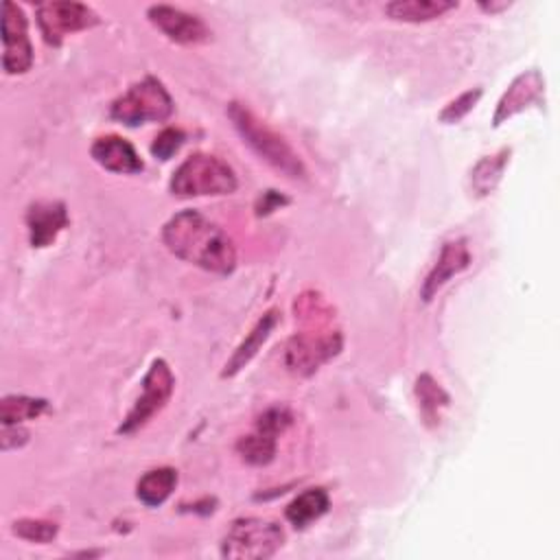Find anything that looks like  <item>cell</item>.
Wrapping results in <instances>:
<instances>
[{
  "label": "cell",
  "mask_w": 560,
  "mask_h": 560,
  "mask_svg": "<svg viewBox=\"0 0 560 560\" xmlns=\"http://www.w3.org/2000/svg\"><path fill=\"white\" fill-rule=\"evenodd\" d=\"M162 241L177 258L212 273H232L236 247L232 238L197 210L173 214L162 228Z\"/></svg>",
  "instance_id": "6da1fadb"
},
{
  "label": "cell",
  "mask_w": 560,
  "mask_h": 560,
  "mask_svg": "<svg viewBox=\"0 0 560 560\" xmlns=\"http://www.w3.org/2000/svg\"><path fill=\"white\" fill-rule=\"evenodd\" d=\"M228 116L243 138V142L269 166H273L278 173H282L289 179H304L306 168L300 155L289 147V142L278 136L271 127H267L252 109H247L243 103H230Z\"/></svg>",
  "instance_id": "7a4b0ae2"
},
{
  "label": "cell",
  "mask_w": 560,
  "mask_h": 560,
  "mask_svg": "<svg viewBox=\"0 0 560 560\" xmlns=\"http://www.w3.org/2000/svg\"><path fill=\"white\" fill-rule=\"evenodd\" d=\"M238 186V179L223 160L208 155V153H195L186 158L175 173L171 175L168 188L175 197H208V195H230Z\"/></svg>",
  "instance_id": "3957f363"
},
{
  "label": "cell",
  "mask_w": 560,
  "mask_h": 560,
  "mask_svg": "<svg viewBox=\"0 0 560 560\" xmlns=\"http://www.w3.org/2000/svg\"><path fill=\"white\" fill-rule=\"evenodd\" d=\"M173 107L175 103L164 83L155 77H144L112 103L109 114L114 120L136 127L149 120H166L173 114Z\"/></svg>",
  "instance_id": "277c9868"
},
{
  "label": "cell",
  "mask_w": 560,
  "mask_h": 560,
  "mask_svg": "<svg viewBox=\"0 0 560 560\" xmlns=\"http://www.w3.org/2000/svg\"><path fill=\"white\" fill-rule=\"evenodd\" d=\"M284 542V532L269 518H238L232 523L221 542V556L232 560L271 558Z\"/></svg>",
  "instance_id": "5b68a950"
},
{
  "label": "cell",
  "mask_w": 560,
  "mask_h": 560,
  "mask_svg": "<svg viewBox=\"0 0 560 560\" xmlns=\"http://www.w3.org/2000/svg\"><path fill=\"white\" fill-rule=\"evenodd\" d=\"M175 387V376L164 359H155L144 374L142 381V394L138 396L131 411L125 416L120 427L116 429L118 435H131L138 429H142L155 413L164 409Z\"/></svg>",
  "instance_id": "8992f818"
},
{
  "label": "cell",
  "mask_w": 560,
  "mask_h": 560,
  "mask_svg": "<svg viewBox=\"0 0 560 560\" xmlns=\"http://www.w3.org/2000/svg\"><path fill=\"white\" fill-rule=\"evenodd\" d=\"M39 31L50 46H59L68 33L85 31L98 24V15L83 2L50 0L35 7Z\"/></svg>",
  "instance_id": "52a82bcc"
},
{
  "label": "cell",
  "mask_w": 560,
  "mask_h": 560,
  "mask_svg": "<svg viewBox=\"0 0 560 560\" xmlns=\"http://www.w3.org/2000/svg\"><path fill=\"white\" fill-rule=\"evenodd\" d=\"M341 350V335L328 332H298L284 348V365L298 376H311L322 363Z\"/></svg>",
  "instance_id": "ba28073f"
},
{
  "label": "cell",
  "mask_w": 560,
  "mask_h": 560,
  "mask_svg": "<svg viewBox=\"0 0 560 560\" xmlns=\"http://www.w3.org/2000/svg\"><path fill=\"white\" fill-rule=\"evenodd\" d=\"M291 424V413L284 407H271L267 409L258 422L256 429L249 435H243L236 444L238 455L252 464V466H267L276 457L278 448V435Z\"/></svg>",
  "instance_id": "9c48e42d"
},
{
  "label": "cell",
  "mask_w": 560,
  "mask_h": 560,
  "mask_svg": "<svg viewBox=\"0 0 560 560\" xmlns=\"http://www.w3.org/2000/svg\"><path fill=\"white\" fill-rule=\"evenodd\" d=\"M2 68L7 74H24L33 66V46L24 11L7 0L2 4Z\"/></svg>",
  "instance_id": "30bf717a"
},
{
  "label": "cell",
  "mask_w": 560,
  "mask_h": 560,
  "mask_svg": "<svg viewBox=\"0 0 560 560\" xmlns=\"http://www.w3.org/2000/svg\"><path fill=\"white\" fill-rule=\"evenodd\" d=\"M149 22L160 28L171 42L192 46V44H203L210 39V28L208 24L192 13H186L184 9L171 7V4H153L147 9Z\"/></svg>",
  "instance_id": "8fae6325"
},
{
  "label": "cell",
  "mask_w": 560,
  "mask_h": 560,
  "mask_svg": "<svg viewBox=\"0 0 560 560\" xmlns=\"http://www.w3.org/2000/svg\"><path fill=\"white\" fill-rule=\"evenodd\" d=\"M542 92H545V81H542V74L538 70H527V72L518 74L510 83V88L503 92V96L499 98L497 112L492 116V125L499 127L501 122H505L508 118L527 109L529 105L540 103Z\"/></svg>",
  "instance_id": "7c38bea8"
},
{
  "label": "cell",
  "mask_w": 560,
  "mask_h": 560,
  "mask_svg": "<svg viewBox=\"0 0 560 560\" xmlns=\"http://www.w3.org/2000/svg\"><path fill=\"white\" fill-rule=\"evenodd\" d=\"M472 262V256L468 252V245L464 238H455V241H446L442 245V252L438 256V262L433 265V269L427 273L422 287H420V298L424 302H431L433 295L457 273H462L464 269H468Z\"/></svg>",
  "instance_id": "4fadbf2b"
},
{
  "label": "cell",
  "mask_w": 560,
  "mask_h": 560,
  "mask_svg": "<svg viewBox=\"0 0 560 560\" xmlns=\"http://www.w3.org/2000/svg\"><path fill=\"white\" fill-rule=\"evenodd\" d=\"M66 225H68V210L61 201L42 199L31 203L26 210L28 241L33 247L50 245Z\"/></svg>",
  "instance_id": "5bb4252c"
},
{
  "label": "cell",
  "mask_w": 560,
  "mask_h": 560,
  "mask_svg": "<svg viewBox=\"0 0 560 560\" xmlns=\"http://www.w3.org/2000/svg\"><path fill=\"white\" fill-rule=\"evenodd\" d=\"M96 164L112 173H140L144 168L138 151L120 136H101L90 149Z\"/></svg>",
  "instance_id": "9a60e30c"
},
{
  "label": "cell",
  "mask_w": 560,
  "mask_h": 560,
  "mask_svg": "<svg viewBox=\"0 0 560 560\" xmlns=\"http://www.w3.org/2000/svg\"><path fill=\"white\" fill-rule=\"evenodd\" d=\"M276 324H278V311L271 308V311H267V313L256 322V326L249 330V335L241 341V346H238V348L234 350V354L228 359L225 370L221 372V376L228 378V376L238 374V372L254 359V354L258 352V348L267 341V337L271 335V330H273Z\"/></svg>",
  "instance_id": "2e32d148"
},
{
  "label": "cell",
  "mask_w": 560,
  "mask_h": 560,
  "mask_svg": "<svg viewBox=\"0 0 560 560\" xmlns=\"http://www.w3.org/2000/svg\"><path fill=\"white\" fill-rule=\"evenodd\" d=\"M457 9L453 0H396L385 4V13L398 22H429Z\"/></svg>",
  "instance_id": "e0dca14e"
},
{
  "label": "cell",
  "mask_w": 560,
  "mask_h": 560,
  "mask_svg": "<svg viewBox=\"0 0 560 560\" xmlns=\"http://www.w3.org/2000/svg\"><path fill=\"white\" fill-rule=\"evenodd\" d=\"M330 508V499L328 492L324 488H311L304 490L302 494H298L289 505H287V521L298 527L304 529L308 527L313 521H317L319 516H324Z\"/></svg>",
  "instance_id": "ac0fdd59"
},
{
  "label": "cell",
  "mask_w": 560,
  "mask_h": 560,
  "mask_svg": "<svg viewBox=\"0 0 560 560\" xmlns=\"http://www.w3.org/2000/svg\"><path fill=\"white\" fill-rule=\"evenodd\" d=\"M177 486V470L162 466L144 472L136 486V497L147 505V508H158L162 505L175 490Z\"/></svg>",
  "instance_id": "d6986e66"
},
{
  "label": "cell",
  "mask_w": 560,
  "mask_h": 560,
  "mask_svg": "<svg viewBox=\"0 0 560 560\" xmlns=\"http://www.w3.org/2000/svg\"><path fill=\"white\" fill-rule=\"evenodd\" d=\"M508 160H510V149H501L494 155L481 158L472 166V171H470V188H472V192L477 197H486V195H490L497 188V184L501 182L503 171L508 166Z\"/></svg>",
  "instance_id": "ffe728a7"
},
{
  "label": "cell",
  "mask_w": 560,
  "mask_h": 560,
  "mask_svg": "<svg viewBox=\"0 0 560 560\" xmlns=\"http://www.w3.org/2000/svg\"><path fill=\"white\" fill-rule=\"evenodd\" d=\"M416 398L427 424L440 422V409L448 405V394L429 374H420L416 378Z\"/></svg>",
  "instance_id": "44dd1931"
},
{
  "label": "cell",
  "mask_w": 560,
  "mask_h": 560,
  "mask_svg": "<svg viewBox=\"0 0 560 560\" xmlns=\"http://www.w3.org/2000/svg\"><path fill=\"white\" fill-rule=\"evenodd\" d=\"M48 402L44 398H31V396H4L0 402V420L2 427L7 424H20L24 420H33L46 411Z\"/></svg>",
  "instance_id": "7402d4cb"
},
{
  "label": "cell",
  "mask_w": 560,
  "mask_h": 560,
  "mask_svg": "<svg viewBox=\"0 0 560 560\" xmlns=\"http://www.w3.org/2000/svg\"><path fill=\"white\" fill-rule=\"evenodd\" d=\"M11 529L15 536L31 540V542H42V545L50 542L59 532V527L55 523L42 521V518H20L13 523Z\"/></svg>",
  "instance_id": "603a6c76"
},
{
  "label": "cell",
  "mask_w": 560,
  "mask_h": 560,
  "mask_svg": "<svg viewBox=\"0 0 560 560\" xmlns=\"http://www.w3.org/2000/svg\"><path fill=\"white\" fill-rule=\"evenodd\" d=\"M479 98H481V90H479V88L459 94L457 98H453V101L440 112V120H442V122H448V125L462 120V118L475 107V103H477Z\"/></svg>",
  "instance_id": "cb8c5ba5"
},
{
  "label": "cell",
  "mask_w": 560,
  "mask_h": 560,
  "mask_svg": "<svg viewBox=\"0 0 560 560\" xmlns=\"http://www.w3.org/2000/svg\"><path fill=\"white\" fill-rule=\"evenodd\" d=\"M182 144H184V133L175 127H166L155 136L153 144H151V153L158 160H168L179 151Z\"/></svg>",
  "instance_id": "d4e9b609"
},
{
  "label": "cell",
  "mask_w": 560,
  "mask_h": 560,
  "mask_svg": "<svg viewBox=\"0 0 560 560\" xmlns=\"http://www.w3.org/2000/svg\"><path fill=\"white\" fill-rule=\"evenodd\" d=\"M26 440H28V431L22 429L20 424H7V427H2V438H0L2 451L18 448V446L26 444Z\"/></svg>",
  "instance_id": "484cf974"
},
{
  "label": "cell",
  "mask_w": 560,
  "mask_h": 560,
  "mask_svg": "<svg viewBox=\"0 0 560 560\" xmlns=\"http://www.w3.org/2000/svg\"><path fill=\"white\" fill-rule=\"evenodd\" d=\"M284 203H289L287 197H282V195L276 192V190H267V192H262V195L258 197V201H256V214H258V217H265V214L278 210V208L284 206Z\"/></svg>",
  "instance_id": "4316f807"
},
{
  "label": "cell",
  "mask_w": 560,
  "mask_h": 560,
  "mask_svg": "<svg viewBox=\"0 0 560 560\" xmlns=\"http://www.w3.org/2000/svg\"><path fill=\"white\" fill-rule=\"evenodd\" d=\"M479 7L483 9V11H490V13H497V11H503V9H508L510 7V2H479Z\"/></svg>",
  "instance_id": "83f0119b"
}]
</instances>
